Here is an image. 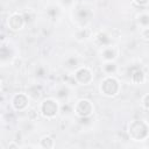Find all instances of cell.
<instances>
[{
  "label": "cell",
  "instance_id": "cell-1",
  "mask_svg": "<svg viewBox=\"0 0 149 149\" xmlns=\"http://www.w3.org/2000/svg\"><path fill=\"white\" fill-rule=\"evenodd\" d=\"M128 133L135 141L146 140L149 136V126L143 120H134L128 126Z\"/></svg>",
  "mask_w": 149,
  "mask_h": 149
},
{
  "label": "cell",
  "instance_id": "cell-2",
  "mask_svg": "<svg viewBox=\"0 0 149 149\" xmlns=\"http://www.w3.org/2000/svg\"><path fill=\"white\" fill-rule=\"evenodd\" d=\"M119 91H120V84L114 77L107 76L101 80V83H100L101 94H104L106 97H114L119 93Z\"/></svg>",
  "mask_w": 149,
  "mask_h": 149
},
{
  "label": "cell",
  "instance_id": "cell-3",
  "mask_svg": "<svg viewBox=\"0 0 149 149\" xmlns=\"http://www.w3.org/2000/svg\"><path fill=\"white\" fill-rule=\"evenodd\" d=\"M40 112L44 118L52 119L59 112V105L55 99H51V98L45 99V100L42 101V104L40 106Z\"/></svg>",
  "mask_w": 149,
  "mask_h": 149
},
{
  "label": "cell",
  "instance_id": "cell-4",
  "mask_svg": "<svg viewBox=\"0 0 149 149\" xmlns=\"http://www.w3.org/2000/svg\"><path fill=\"white\" fill-rule=\"evenodd\" d=\"M94 107L92 105V102L87 99H80L76 102V105L73 106V111L74 113L79 116V118H86L90 116L93 112Z\"/></svg>",
  "mask_w": 149,
  "mask_h": 149
},
{
  "label": "cell",
  "instance_id": "cell-5",
  "mask_svg": "<svg viewBox=\"0 0 149 149\" xmlns=\"http://www.w3.org/2000/svg\"><path fill=\"white\" fill-rule=\"evenodd\" d=\"M73 78L74 80L78 83V84H81V85H87L92 81L93 79V74L91 72V70L86 66H80V68H77L74 70V74H73Z\"/></svg>",
  "mask_w": 149,
  "mask_h": 149
},
{
  "label": "cell",
  "instance_id": "cell-6",
  "mask_svg": "<svg viewBox=\"0 0 149 149\" xmlns=\"http://www.w3.org/2000/svg\"><path fill=\"white\" fill-rule=\"evenodd\" d=\"M29 105V97L24 93H17L12 99V106L16 111H23Z\"/></svg>",
  "mask_w": 149,
  "mask_h": 149
},
{
  "label": "cell",
  "instance_id": "cell-7",
  "mask_svg": "<svg viewBox=\"0 0 149 149\" xmlns=\"http://www.w3.org/2000/svg\"><path fill=\"white\" fill-rule=\"evenodd\" d=\"M26 24V20L23 17V15L20 14H13L9 19H8V27L12 30H20L23 26Z\"/></svg>",
  "mask_w": 149,
  "mask_h": 149
},
{
  "label": "cell",
  "instance_id": "cell-8",
  "mask_svg": "<svg viewBox=\"0 0 149 149\" xmlns=\"http://www.w3.org/2000/svg\"><path fill=\"white\" fill-rule=\"evenodd\" d=\"M91 15H92V13H91L90 9H87L85 7H80V8H77L76 14H74V17H76V21L78 23L84 24V23H86L90 20Z\"/></svg>",
  "mask_w": 149,
  "mask_h": 149
},
{
  "label": "cell",
  "instance_id": "cell-9",
  "mask_svg": "<svg viewBox=\"0 0 149 149\" xmlns=\"http://www.w3.org/2000/svg\"><path fill=\"white\" fill-rule=\"evenodd\" d=\"M130 81L133 84H143L146 80V74L143 72V70L141 68H135L133 69V71L130 72Z\"/></svg>",
  "mask_w": 149,
  "mask_h": 149
},
{
  "label": "cell",
  "instance_id": "cell-10",
  "mask_svg": "<svg viewBox=\"0 0 149 149\" xmlns=\"http://www.w3.org/2000/svg\"><path fill=\"white\" fill-rule=\"evenodd\" d=\"M116 50L114 47L112 45H107V47H104L102 51H101V57L104 58L105 62H111V61H114L116 58Z\"/></svg>",
  "mask_w": 149,
  "mask_h": 149
},
{
  "label": "cell",
  "instance_id": "cell-11",
  "mask_svg": "<svg viewBox=\"0 0 149 149\" xmlns=\"http://www.w3.org/2000/svg\"><path fill=\"white\" fill-rule=\"evenodd\" d=\"M27 94H28L29 98H31L34 100H37L42 95V87L40 85H33L27 90Z\"/></svg>",
  "mask_w": 149,
  "mask_h": 149
},
{
  "label": "cell",
  "instance_id": "cell-12",
  "mask_svg": "<svg viewBox=\"0 0 149 149\" xmlns=\"http://www.w3.org/2000/svg\"><path fill=\"white\" fill-rule=\"evenodd\" d=\"M98 43L102 47H107V45H111V42H112V38L108 34L106 33H99L97 36H95Z\"/></svg>",
  "mask_w": 149,
  "mask_h": 149
},
{
  "label": "cell",
  "instance_id": "cell-13",
  "mask_svg": "<svg viewBox=\"0 0 149 149\" xmlns=\"http://www.w3.org/2000/svg\"><path fill=\"white\" fill-rule=\"evenodd\" d=\"M102 71L107 74V76H112L116 72V64L114 63V61L111 62H105V64L102 65Z\"/></svg>",
  "mask_w": 149,
  "mask_h": 149
},
{
  "label": "cell",
  "instance_id": "cell-14",
  "mask_svg": "<svg viewBox=\"0 0 149 149\" xmlns=\"http://www.w3.org/2000/svg\"><path fill=\"white\" fill-rule=\"evenodd\" d=\"M137 23H139L142 28L149 27V14H147V13H141V14L137 16Z\"/></svg>",
  "mask_w": 149,
  "mask_h": 149
},
{
  "label": "cell",
  "instance_id": "cell-15",
  "mask_svg": "<svg viewBox=\"0 0 149 149\" xmlns=\"http://www.w3.org/2000/svg\"><path fill=\"white\" fill-rule=\"evenodd\" d=\"M65 64H66L65 66H66L69 70H76V69L78 68V59H77L76 57H70V58L66 59Z\"/></svg>",
  "mask_w": 149,
  "mask_h": 149
},
{
  "label": "cell",
  "instance_id": "cell-16",
  "mask_svg": "<svg viewBox=\"0 0 149 149\" xmlns=\"http://www.w3.org/2000/svg\"><path fill=\"white\" fill-rule=\"evenodd\" d=\"M41 147H43V148H54L55 147V141L51 137L45 136L41 140Z\"/></svg>",
  "mask_w": 149,
  "mask_h": 149
},
{
  "label": "cell",
  "instance_id": "cell-17",
  "mask_svg": "<svg viewBox=\"0 0 149 149\" xmlns=\"http://www.w3.org/2000/svg\"><path fill=\"white\" fill-rule=\"evenodd\" d=\"M57 98L59 99V100H64V99H66L68 98V95H69V88L66 87V86H63L62 88H59L58 91H57Z\"/></svg>",
  "mask_w": 149,
  "mask_h": 149
},
{
  "label": "cell",
  "instance_id": "cell-18",
  "mask_svg": "<svg viewBox=\"0 0 149 149\" xmlns=\"http://www.w3.org/2000/svg\"><path fill=\"white\" fill-rule=\"evenodd\" d=\"M76 36H77L78 40H86V38L90 36V30L86 29V28H81V29H79V30L77 31Z\"/></svg>",
  "mask_w": 149,
  "mask_h": 149
},
{
  "label": "cell",
  "instance_id": "cell-19",
  "mask_svg": "<svg viewBox=\"0 0 149 149\" xmlns=\"http://www.w3.org/2000/svg\"><path fill=\"white\" fill-rule=\"evenodd\" d=\"M48 14H49V16H50L51 19H56L57 15H58V8L55 7V6L50 7V8L48 9Z\"/></svg>",
  "mask_w": 149,
  "mask_h": 149
},
{
  "label": "cell",
  "instance_id": "cell-20",
  "mask_svg": "<svg viewBox=\"0 0 149 149\" xmlns=\"http://www.w3.org/2000/svg\"><path fill=\"white\" fill-rule=\"evenodd\" d=\"M142 105L146 109H149V94H146L142 98Z\"/></svg>",
  "mask_w": 149,
  "mask_h": 149
},
{
  "label": "cell",
  "instance_id": "cell-21",
  "mask_svg": "<svg viewBox=\"0 0 149 149\" xmlns=\"http://www.w3.org/2000/svg\"><path fill=\"white\" fill-rule=\"evenodd\" d=\"M36 76H38V77H43V76H45V69H44L43 66L37 68V69H36Z\"/></svg>",
  "mask_w": 149,
  "mask_h": 149
},
{
  "label": "cell",
  "instance_id": "cell-22",
  "mask_svg": "<svg viewBox=\"0 0 149 149\" xmlns=\"http://www.w3.org/2000/svg\"><path fill=\"white\" fill-rule=\"evenodd\" d=\"M141 36H142L143 38H149V27L142 28V30H141Z\"/></svg>",
  "mask_w": 149,
  "mask_h": 149
},
{
  "label": "cell",
  "instance_id": "cell-23",
  "mask_svg": "<svg viewBox=\"0 0 149 149\" xmlns=\"http://www.w3.org/2000/svg\"><path fill=\"white\" fill-rule=\"evenodd\" d=\"M134 2L139 6H147L149 3V0H134Z\"/></svg>",
  "mask_w": 149,
  "mask_h": 149
},
{
  "label": "cell",
  "instance_id": "cell-24",
  "mask_svg": "<svg viewBox=\"0 0 149 149\" xmlns=\"http://www.w3.org/2000/svg\"><path fill=\"white\" fill-rule=\"evenodd\" d=\"M19 146L17 144H14V143H10V144H8V148H17Z\"/></svg>",
  "mask_w": 149,
  "mask_h": 149
}]
</instances>
